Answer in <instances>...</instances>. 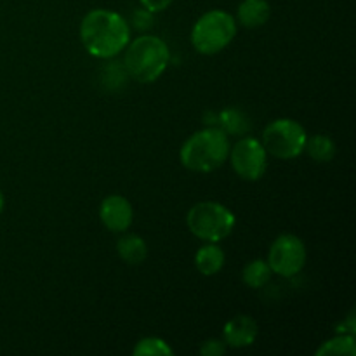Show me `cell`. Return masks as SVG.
Masks as SVG:
<instances>
[{"mask_svg":"<svg viewBox=\"0 0 356 356\" xmlns=\"http://www.w3.org/2000/svg\"><path fill=\"white\" fill-rule=\"evenodd\" d=\"M225 250L216 242H204V245L195 254V266H197L198 273H202L204 277L218 275L225 266Z\"/></svg>","mask_w":356,"mask_h":356,"instance_id":"12","label":"cell"},{"mask_svg":"<svg viewBox=\"0 0 356 356\" xmlns=\"http://www.w3.org/2000/svg\"><path fill=\"white\" fill-rule=\"evenodd\" d=\"M229 136L219 127H205L191 134L179 152L181 163L191 172H214L228 160Z\"/></svg>","mask_w":356,"mask_h":356,"instance_id":"2","label":"cell"},{"mask_svg":"<svg viewBox=\"0 0 356 356\" xmlns=\"http://www.w3.org/2000/svg\"><path fill=\"white\" fill-rule=\"evenodd\" d=\"M271 277H273V271H271L268 261L263 259L250 261L242 271L243 284L250 289H263L264 285L270 284Z\"/></svg>","mask_w":356,"mask_h":356,"instance_id":"15","label":"cell"},{"mask_svg":"<svg viewBox=\"0 0 356 356\" xmlns=\"http://www.w3.org/2000/svg\"><path fill=\"white\" fill-rule=\"evenodd\" d=\"M153 21H155V14L149 13V10L145 9V7H141V9L134 10V14H132V19L129 21V24H132L136 30L145 31V30H149V28L153 26Z\"/></svg>","mask_w":356,"mask_h":356,"instance_id":"19","label":"cell"},{"mask_svg":"<svg viewBox=\"0 0 356 356\" xmlns=\"http://www.w3.org/2000/svg\"><path fill=\"white\" fill-rule=\"evenodd\" d=\"M172 2L174 0H139L141 7H145V9H148L153 14L163 13V10L172 6Z\"/></svg>","mask_w":356,"mask_h":356,"instance_id":"21","label":"cell"},{"mask_svg":"<svg viewBox=\"0 0 356 356\" xmlns=\"http://www.w3.org/2000/svg\"><path fill=\"white\" fill-rule=\"evenodd\" d=\"M236 35V21L229 13L212 9L202 14L191 28V44L204 56H214L225 51Z\"/></svg>","mask_w":356,"mask_h":356,"instance_id":"4","label":"cell"},{"mask_svg":"<svg viewBox=\"0 0 356 356\" xmlns=\"http://www.w3.org/2000/svg\"><path fill=\"white\" fill-rule=\"evenodd\" d=\"M306 259H308V252H306L305 242L292 233L277 236L268 250V264L271 271L284 278L301 273Z\"/></svg>","mask_w":356,"mask_h":356,"instance_id":"7","label":"cell"},{"mask_svg":"<svg viewBox=\"0 0 356 356\" xmlns=\"http://www.w3.org/2000/svg\"><path fill=\"white\" fill-rule=\"evenodd\" d=\"M305 152L318 163L332 162L336 156V143L325 134L308 136L305 143Z\"/></svg>","mask_w":356,"mask_h":356,"instance_id":"14","label":"cell"},{"mask_svg":"<svg viewBox=\"0 0 356 356\" xmlns=\"http://www.w3.org/2000/svg\"><path fill=\"white\" fill-rule=\"evenodd\" d=\"M257 336H259V325L252 316L247 315H238L228 320L222 329V341L226 346L235 348V350L252 346Z\"/></svg>","mask_w":356,"mask_h":356,"instance_id":"10","label":"cell"},{"mask_svg":"<svg viewBox=\"0 0 356 356\" xmlns=\"http://www.w3.org/2000/svg\"><path fill=\"white\" fill-rule=\"evenodd\" d=\"M117 254L124 263L138 266L148 257V245L138 235H124L117 242Z\"/></svg>","mask_w":356,"mask_h":356,"instance_id":"13","label":"cell"},{"mask_svg":"<svg viewBox=\"0 0 356 356\" xmlns=\"http://www.w3.org/2000/svg\"><path fill=\"white\" fill-rule=\"evenodd\" d=\"M216 127L225 131L228 136H240L249 131V122L245 120V117L240 111L226 110L219 113V125H216Z\"/></svg>","mask_w":356,"mask_h":356,"instance_id":"17","label":"cell"},{"mask_svg":"<svg viewBox=\"0 0 356 356\" xmlns=\"http://www.w3.org/2000/svg\"><path fill=\"white\" fill-rule=\"evenodd\" d=\"M306 138V129L298 120L278 118L264 127L261 143L268 155L280 160H292L305 152Z\"/></svg>","mask_w":356,"mask_h":356,"instance_id":"6","label":"cell"},{"mask_svg":"<svg viewBox=\"0 0 356 356\" xmlns=\"http://www.w3.org/2000/svg\"><path fill=\"white\" fill-rule=\"evenodd\" d=\"M228 160L243 181H259L268 170V153L256 138H243L229 148Z\"/></svg>","mask_w":356,"mask_h":356,"instance_id":"8","label":"cell"},{"mask_svg":"<svg viewBox=\"0 0 356 356\" xmlns=\"http://www.w3.org/2000/svg\"><path fill=\"white\" fill-rule=\"evenodd\" d=\"M132 353L136 356H170L174 353L172 348L169 346V343H165L163 339L155 336L143 337L136 348L132 350Z\"/></svg>","mask_w":356,"mask_h":356,"instance_id":"18","label":"cell"},{"mask_svg":"<svg viewBox=\"0 0 356 356\" xmlns=\"http://www.w3.org/2000/svg\"><path fill=\"white\" fill-rule=\"evenodd\" d=\"M226 344L222 339H207L200 346L202 356H222L226 353Z\"/></svg>","mask_w":356,"mask_h":356,"instance_id":"20","label":"cell"},{"mask_svg":"<svg viewBox=\"0 0 356 356\" xmlns=\"http://www.w3.org/2000/svg\"><path fill=\"white\" fill-rule=\"evenodd\" d=\"M356 339L351 334H337L332 339L322 343L316 350V356H355Z\"/></svg>","mask_w":356,"mask_h":356,"instance_id":"16","label":"cell"},{"mask_svg":"<svg viewBox=\"0 0 356 356\" xmlns=\"http://www.w3.org/2000/svg\"><path fill=\"white\" fill-rule=\"evenodd\" d=\"M271 7L268 0H242L236 7V24L243 28H259L270 21Z\"/></svg>","mask_w":356,"mask_h":356,"instance_id":"11","label":"cell"},{"mask_svg":"<svg viewBox=\"0 0 356 356\" xmlns=\"http://www.w3.org/2000/svg\"><path fill=\"white\" fill-rule=\"evenodd\" d=\"M124 68L141 83H153L163 75L170 61L169 45L156 35L136 37L124 49Z\"/></svg>","mask_w":356,"mask_h":356,"instance_id":"3","label":"cell"},{"mask_svg":"<svg viewBox=\"0 0 356 356\" xmlns=\"http://www.w3.org/2000/svg\"><path fill=\"white\" fill-rule=\"evenodd\" d=\"M3 204H6V200H3V195H2V191H0V214H2V211H3Z\"/></svg>","mask_w":356,"mask_h":356,"instance_id":"23","label":"cell"},{"mask_svg":"<svg viewBox=\"0 0 356 356\" xmlns=\"http://www.w3.org/2000/svg\"><path fill=\"white\" fill-rule=\"evenodd\" d=\"M99 219L106 229L113 233H125L134 222L132 204L122 195H110L99 205Z\"/></svg>","mask_w":356,"mask_h":356,"instance_id":"9","label":"cell"},{"mask_svg":"<svg viewBox=\"0 0 356 356\" xmlns=\"http://www.w3.org/2000/svg\"><path fill=\"white\" fill-rule=\"evenodd\" d=\"M80 40L92 58H117L131 42V24L110 9H92L82 17Z\"/></svg>","mask_w":356,"mask_h":356,"instance_id":"1","label":"cell"},{"mask_svg":"<svg viewBox=\"0 0 356 356\" xmlns=\"http://www.w3.org/2000/svg\"><path fill=\"white\" fill-rule=\"evenodd\" d=\"M236 218L226 205L219 202H198L188 211L186 226L202 242L219 243L232 235Z\"/></svg>","mask_w":356,"mask_h":356,"instance_id":"5","label":"cell"},{"mask_svg":"<svg viewBox=\"0 0 356 356\" xmlns=\"http://www.w3.org/2000/svg\"><path fill=\"white\" fill-rule=\"evenodd\" d=\"M355 330H356L355 315H353V312H351L350 315H348V318L344 320L339 327H337V334H351V336H355Z\"/></svg>","mask_w":356,"mask_h":356,"instance_id":"22","label":"cell"}]
</instances>
